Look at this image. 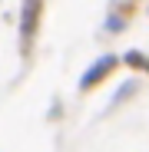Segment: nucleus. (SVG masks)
Returning a JSON list of instances; mask_svg holds the SVG:
<instances>
[{"label": "nucleus", "instance_id": "f257e3e1", "mask_svg": "<svg viewBox=\"0 0 149 152\" xmlns=\"http://www.w3.org/2000/svg\"><path fill=\"white\" fill-rule=\"evenodd\" d=\"M116 66H119V56H109V53H106V56H99V60H96V63H93V66L80 76V93L96 89V86L103 83V80H106V76H109Z\"/></svg>", "mask_w": 149, "mask_h": 152}, {"label": "nucleus", "instance_id": "20e7f679", "mask_svg": "<svg viewBox=\"0 0 149 152\" xmlns=\"http://www.w3.org/2000/svg\"><path fill=\"white\" fill-rule=\"evenodd\" d=\"M123 27H126V23H123V17H109V23H106V30H123Z\"/></svg>", "mask_w": 149, "mask_h": 152}, {"label": "nucleus", "instance_id": "7ed1b4c3", "mask_svg": "<svg viewBox=\"0 0 149 152\" xmlns=\"http://www.w3.org/2000/svg\"><path fill=\"white\" fill-rule=\"evenodd\" d=\"M126 66H133V69H142V73H149V56L142 53V50H126V53L119 56Z\"/></svg>", "mask_w": 149, "mask_h": 152}, {"label": "nucleus", "instance_id": "f03ea898", "mask_svg": "<svg viewBox=\"0 0 149 152\" xmlns=\"http://www.w3.org/2000/svg\"><path fill=\"white\" fill-rule=\"evenodd\" d=\"M40 17H43V0H23V10H20V37H23V43H27V50H30L37 30H40Z\"/></svg>", "mask_w": 149, "mask_h": 152}]
</instances>
